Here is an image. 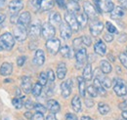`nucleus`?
Segmentation results:
<instances>
[{"label":"nucleus","instance_id":"f257e3e1","mask_svg":"<svg viewBox=\"0 0 127 120\" xmlns=\"http://www.w3.org/2000/svg\"><path fill=\"white\" fill-rule=\"evenodd\" d=\"M15 46V37L10 32H5L0 35V47L3 50L11 51Z\"/></svg>","mask_w":127,"mask_h":120},{"label":"nucleus","instance_id":"f03ea898","mask_svg":"<svg viewBox=\"0 0 127 120\" xmlns=\"http://www.w3.org/2000/svg\"><path fill=\"white\" fill-rule=\"evenodd\" d=\"M111 84L113 86V92L118 97H124L127 94V88L125 83L120 78H114L111 81Z\"/></svg>","mask_w":127,"mask_h":120},{"label":"nucleus","instance_id":"7ed1b4c3","mask_svg":"<svg viewBox=\"0 0 127 120\" xmlns=\"http://www.w3.org/2000/svg\"><path fill=\"white\" fill-rule=\"evenodd\" d=\"M29 35V30L27 27H24L22 25L17 24V26L14 28V37L19 42H24Z\"/></svg>","mask_w":127,"mask_h":120},{"label":"nucleus","instance_id":"20e7f679","mask_svg":"<svg viewBox=\"0 0 127 120\" xmlns=\"http://www.w3.org/2000/svg\"><path fill=\"white\" fill-rule=\"evenodd\" d=\"M64 21L68 25V27L71 29L72 32H78L80 27L79 25H78L77 19L75 17V14L70 13V12H66L64 14Z\"/></svg>","mask_w":127,"mask_h":120},{"label":"nucleus","instance_id":"39448f33","mask_svg":"<svg viewBox=\"0 0 127 120\" xmlns=\"http://www.w3.org/2000/svg\"><path fill=\"white\" fill-rule=\"evenodd\" d=\"M46 49L51 55H56L60 52L61 49V41L58 38H51L46 41Z\"/></svg>","mask_w":127,"mask_h":120},{"label":"nucleus","instance_id":"423d86ee","mask_svg":"<svg viewBox=\"0 0 127 120\" xmlns=\"http://www.w3.org/2000/svg\"><path fill=\"white\" fill-rule=\"evenodd\" d=\"M55 34H56V29L50 23H45L42 26V28H41V35L45 40H49L51 38H54Z\"/></svg>","mask_w":127,"mask_h":120},{"label":"nucleus","instance_id":"0eeeda50","mask_svg":"<svg viewBox=\"0 0 127 120\" xmlns=\"http://www.w3.org/2000/svg\"><path fill=\"white\" fill-rule=\"evenodd\" d=\"M83 10L85 15L88 17V19H90L91 21L96 20L98 17V12L96 10L95 6L92 5V3H90L89 1H85L83 4Z\"/></svg>","mask_w":127,"mask_h":120},{"label":"nucleus","instance_id":"6e6552de","mask_svg":"<svg viewBox=\"0 0 127 120\" xmlns=\"http://www.w3.org/2000/svg\"><path fill=\"white\" fill-rule=\"evenodd\" d=\"M103 30H104V24L101 21H99L98 19L91 21V24H90V32H91L92 36H94V37L99 36L102 33Z\"/></svg>","mask_w":127,"mask_h":120},{"label":"nucleus","instance_id":"1a4fd4ad","mask_svg":"<svg viewBox=\"0 0 127 120\" xmlns=\"http://www.w3.org/2000/svg\"><path fill=\"white\" fill-rule=\"evenodd\" d=\"M23 8H24L23 0H11V2L9 3V6H8L9 12L13 15H17Z\"/></svg>","mask_w":127,"mask_h":120},{"label":"nucleus","instance_id":"9d476101","mask_svg":"<svg viewBox=\"0 0 127 120\" xmlns=\"http://www.w3.org/2000/svg\"><path fill=\"white\" fill-rule=\"evenodd\" d=\"M41 28L42 26L37 22L32 24L30 26V30H29V35L32 37V39H36L40 34H41Z\"/></svg>","mask_w":127,"mask_h":120},{"label":"nucleus","instance_id":"9b49d317","mask_svg":"<svg viewBox=\"0 0 127 120\" xmlns=\"http://www.w3.org/2000/svg\"><path fill=\"white\" fill-rule=\"evenodd\" d=\"M71 87H72V84H71V80L68 79L66 81H64L63 83L61 84V92H62V96L64 99H67L70 94H71Z\"/></svg>","mask_w":127,"mask_h":120},{"label":"nucleus","instance_id":"f8f14e48","mask_svg":"<svg viewBox=\"0 0 127 120\" xmlns=\"http://www.w3.org/2000/svg\"><path fill=\"white\" fill-rule=\"evenodd\" d=\"M31 22H32V16H31V13L26 11L24 13H22L20 17L18 18V21H17V24L19 25H22L24 27H30L31 25Z\"/></svg>","mask_w":127,"mask_h":120},{"label":"nucleus","instance_id":"ddd939ff","mask_svg":"<svg viewBox=\"0 0 127 120\" xmlns=\"http://www.w3.org/2000/svg\"><path fill=\"white\" fill-rule=\"evenodd\" d=\"M75 59H76V63L78 65H83L86 60H87V51L85 48H80L79 50L76 51L75 53Z\"/></svg>","mask_w":127,"mask_h":120},{"label":"nucleus","instance_id":"4468645a","mask_svg":"<svg viewBox=\"0 0 127 120\" xmlns=\"http://www.w3.org/2000/svg\"><path fill=\"white\" fill-rule=\"evenodd\" d=\"M60 34H61V37L64 40H67L71 37L72 30L68 27V25L66 23H64V24L60 25Z\"/></svg>","mask_w":127,"mask_h":120},{"label":"nucleus","instance_id":"2eb2a0df","mask_svg":"<svg viewBox=\"0 0 127 120\" xmlns=\"http://www.w3.org/2000/svg\"><path fill=\"white\" fill-rule=\"evenodd\" d=\"M96 78H98L99 79V81L102 83V85L106 88V89H110L111 86H112V84H111V80L110 78H108L105 73H103L101 70L99 71H97L96 72Z\"/></svg>","mask_w":127,"mask_h":120},{"label":"nucleus","instance_id":"dca6fc26","mask_svg":"<svg viewBox=\"0 0 127 120\" xmlns=\"http://www.w3.org/2000/svg\"><path fill=\"white\" fill-rule=\"evenodd\" d=\"M32 61H33V63H34L35 65H38V66L43 65V63H44V61H45V54H44V51L41 50V49L36 50Z\"/></svg>","mask_w":127,"mask_h":120},{"label":"nucleus","instance_id":"f3484780","mask_svg":"<svg viewBox=\"0 0 127 120\" xmlns=\"http://www.w3.org/2000/svg\"><path fill=\"white\" fill-rule=\"evenodd\" d=\"M94 51L96 54L100 55V56H105L107 53V46L104 43L103 40H98L94 45Z\"/></svg>","mask_w":127,"mask_h":120},{"label":"nucleus","instance_id":"a211bd4d","mask_svg":"<svg viewBox=\"0 0 127 120\" xmlns=\"http://www.w3.org/2000/svg\"><path fill=\"white\" fill-rule=\"evenodd\" d=\"M21 87L23 91L26 93V94H29L30 92H32V80L29 76H24L22 78V84H21Z\"/></svg>","mask_w":127,"mask_h":120},{"label":"nucleus","instance_id":"6ab92c4d","mask_svg":"<svg viewBox=\"0 0 127 120\" xmlns=\"http://www.w3.org/2000/svg\"><path fill=\"white\" fill-rule=\"evenodd\" d=\"M46 108L51 112V113H58L61 110V105L60 104L55 101V100H49L47 102Z\"/></svg>","mask_w":127,"mask_h":120},{"label":"nucleus","instance_id":"aec40b11","mask_svg":"<svg viewBox=\"0 0 127 120\" xmlns=\"http://www.w3.org/2000/svg\"><path fill=\"white\" fill-rule=\"evenodd\" d=\"M65 9L67 10V12H70V13H73V14L76 15L77 13H79L80 6L76 1L69 0L68 2H66V8Z\"/></svg>","mask_w":127,"mask_h":120},{"label":"nucleus","instance_id":"412c9836","mask_svg":"<svg viewBox=\"0 0 127 120\" xmlns=\"http://www.w3.org/2000/svg\"><path fill=\"white\" fill-rule=\"evenodd\" d=\"M13 72V64L10 62H3L0 66V74L2 76H8Z\"/></svg>","mask_w":127,"mask_h":120},{"label":"nucleus","instance_id":"4be33fe9","mask_svg":"<svg viewBox=\"0 0 127 120\" xmlns=\"http://www.w3.org/2000/svg\"><path fill=\"white\" fill-rule=\"evenodd\" d=\"M93 76V71H92V65L91 63H86V65L83 68V72H82V77L84 78L85 81H90L92 79Z\"/></svg>","mask_w":127,"mask_h":120},{"label":"nucleus","instance_id":"5701e85b","mask_svg":"<svg viewBox=\"0 0 127 120\" xmlns=\"http://www.w3.org/2000/svg\"><path fill=\"white\" fill-rule=\"evenodd\" d=\"M49 22L52 26H60L62 24V18L58 12H52L49 16Z\"/></svg>","mask_w":127,"mask_h":120},{"label":"nucleus","instance_id":"b1692460","mask_svg":"<svg viewBox=\"0 0 127 120\" xmlns=\"http://www.w3.org/2000/svg\"><path fill=\"white\" fill-rule=\"evenodd\" d=\"M100 68H101V71L105 74H109L111 72V64L110 63V61L107 60H103L100 61Z\"/></svg>","mask_w":127,"mask_h":120},{"label":"nucleus","instance_id":"393cba45","mask_svg":"<svg viewBox=\"0 0 127 120\" xmlns=\"http://www.w3.org/2000/svg\"><path fill=\"white\" fill-rule=\"evenodd\" d=\"M125 15V12H124V9L120 6H116L113 8V10L111 12V17L112 19H119V18H122Z\"/></svg>","mask_w":127,"mask_h":120},{"label":"nucleus","instance_id":"a878e982","mask_svg":"<svg viewBox=\"0 0 127 120\" xmlns=\"http://www.w3.org/2000/svg\"><path fill=\"white\" fill-rule=\"evenodd\" d=\"M57 76L59 79L63 80L64 78L65 77V74H66V66H65V63L64 62H60L57 66Z\"/></svg>","mask_w":127,"mask_h":120},{"label":"nucleus","instance_id":"bb28decb","mask_svg":"<svg viewBox=\"0 0 127 120\" xmlns=\"http://www.w3.org/2000/svg\"><path fill=\"white\" fill-rule=\"evenodd\" d=\"M54 4H55L54 0H42V2L40 4V10L43 12L50 11L54 8Z\"/></svg>","mask_w":127,"mask_h":120},{"label":"nucleus","instance_id":"cd10ccee","mask_svg":"<svg viewBox=\"0 0 127 120\" xmlns=\"http://www.w3.org/2000/svg\"><path fill=\"white\" fill-rule=\"evenodd\" d=\"M71 106L73 108V110L75 112H80L81 111V107H82V105H81V100H80L79 96H74L71 100Z\"/></svg>","mask_w":127,"mask_h":120},{"label":"nucleus","instance_id":"c85d7f7f","mask_svg":"<svg viewBox=\"0 0 127 120\" xmlns=\"http://www.w3.org/2000/svg\"><path fill=\"white\" fill-rule=\"evenodd\" d=\"M76 19H77V22H78V25L81 29L85 28L86 25H87V22H88V17L85 15V13H77V15H75Z\"/></svg>","mask_w":127,"mask_h":120},{"label":"nucleus","instance_id":"c756f323","mask_svg":"<svg viewBox=\"0 0 127 120\" xmlns=\"http://www.w3.org/2000/svg\"><path fill=\"white\" fill-rule=\"evenodd\" d=\"M94 86H95V88L97 89V92H98V94L99 95H101V96H106V94H107V91H106V88L102 85V83L99 81V79L98 78H94V84H93Z\"/></svg>","mask_w":127,"mask_h":120},{"label":"nucleus","instance_id":"7c9ffc66","mask_svg":"<svg viewBox=\"0 0 127 120\" xmlns=\"http://www.w3.org/2000/svg\"><path fill=\"white\" fill-rule=\"evenodd\" d=\"M60 53L61 55L63 56L64 58H66V59H69L72 57V50L69 46L67 45H64L63 47H61L60 49Z\"/></svg>","mask_w":127,"mask_h":120},{"label":"nucleus","instance_id":"2f4dec72","mask_svg":"<svg viewBox=\"0 0 127 120\" xmlns=\"http://www.w3.org/2000/svg\"><path fill=\"white\" fill-rule=\"evenodd\" d=\"M78 81V89H79V94L81 97H85L86 95V83L83 77H77Z\"/></svg>","mask_w":127,"mask_h":120},{"label":"nucleus","instance_id":"473e14b6","mask_svg":"<svg viewBox=\"0 0 127 120\" xmlns=\"http://www.w3.org/2000/svg\"><path fill=\"white\" fill-rule=\"evenodd\" d=\"M98 110H99V112H100L101 114L106 115V114H108V113L110 112L111 107H110V105L105 104V103H100L99 105H98Z\"/></svg>","mask_w":127,"mask_h":120},{"label":"nucleus","instance_id":"72a5a7b5","mask_svg":"<svg viewBox=\"0 0 127 120\" xmlns=\"http://www.w3.org/2000/svg\"><path fill=\"white\" fill-rule=\"evenodd\" d=\"M42 88H43V86H42L41 84L35 83V84L32 86V95H33L34 97H39V96L41 95V93H42Z\"/></svg>","mask_w":127,"mask_h":120},{"label":"nucleus","instance_id":"f704fd0d","mask_svg":"<svg viewBox=\"0 0 127 120\" xmlns=\"http://www.w3.org/2000/svg\"><path fill=\"white\" fill-rule=\"evenodd\" d=\"M12 104H13L14 107H15L16 109H21V108L23 107V105H24V102H23V99H22V98L16 97V98L13 99Z\"/></svg>","mask_w":127,"mask_h":120},{"label":"nucleus","instance_id":"c9c22d12","mask_svg":"<svg viewBox=\"0 0 127 120\" xmlns=\"http://www.w3.org/2000/svg\"><path fill=\"white\" fill-rule=\"evenodd\" d=\"M48 82V76H47V73H45V72H41L39 76H38V83L39 84H41L42 86H45L46 84H47Z\"/></svg>","mask_w":127,"mask_h":120},{"label":"nucleus","instance_id":"e433bc0d","mask_svg":"<svg viewBox=\"0 0 127 120\" xmlns=\"http://www.w3.org/2000/svg\"><path fill=\"white\" fill-rule=\"evenodd\" d=\"M87 92H88V94H89V96L91 97V98H96V97H98V92H97V89L95 88V86L94 85H90V86H88L87 87Z\"/></svg>","mask_w":127,"mask_h":120},{"label":"nucleus","instance_id":"4c0bfd02","mask_svg":"<svg viewBox=\"0 0 127 120\" xmlns=\"http://www.w3.org/2000/svg\"><path fill=\"white\" fill-rule=\"evenodd\" d=\"M41 2H42V0H30V4L34 11H37L38 9H40Z\"/></svg>","mask_w":127,"mask_h":120},{"label":"nucleus","instance_id":"58836bf2","mask_svg":"<svg viewBox=\"0 0 127 120\" xmlns=\"http://www.w3.org/2000/svg\"><path fill=\"white\" fill-rule=\"evenodd\" d=\"M106 28H107V30H108V31L110 32V33H111V34H114V33H118V31H117V29L111 24V23H110V22H107L106 23Z\"/></svg>","mask_w":127,"mask_h":120},{"label":"nucleus","instance_id":"ea45409f","mask_svg":"<svg viewBox=\"0 0 127 120\" xmlns=\"http://www.w3.org/2000/svg\"><path fill=\"white\" fill-rule=\"evenodd\" d=\"M33 108L36 110V112H41V113H44L47 109H46V107L44 106L43 105H41V104H39V103H37V104H34V106H33Z\"/></svg>","mask_w":127,"mask_h":120},{"label":"nucleus","instance_id":"a19ab883","mask_svg":"<svg viewBox=\"0 0 127 120\" xmlns=\"http://www.w3.org/2000/svg\"><path fill=\"white\" fill-rule=\"evenodd\" d=\"M118 59L120 60V62L122 63V65L127 69V55L124 53H120L118 56Z\"/></svg>","mask_w":127,"mask_h":120},{"label":"nucleus","instance_id":"79ce46f5","mask_svg":"<svg viewBox=\"0 0 127 120\" xmlns=\"http://www.w3.org/2000/svg\"><path fill=\"white\" fill-rule=\"evenodd\" d=\"M72 44H73V48H74L76 51H77V50H79L80 48H82V47H81V45H82L83 43H82V39H81V37L75 38V39L73 40Z\"/></svg>","mask_w":127,"mask_h":120},{"label":"nucleus","instance_id":"37998d69","mask_svg":"<svg viewBox=\"0 0 127 120\" xmlns=\"http://www.w3.org/2000/svg\"><path fill=\"white\" fill-rule=\"evenodd\" d=\"M81 39H82V43L85 46H87V47H89V46L92 44V39H91L89 36H87V35L82 36Z\"/></svg>","mask_w":127,"mask_h":120},{"label":"nucleus","instance_id":"c03bdc74","mask_svg":"<svg viewBox=\"0 0 127 120\" xmlns=\"http://www.w3.org/2000/svg\"><path fill=\"white\" fill-rule=\"evenodd\" d=\"M26 60H27V57H26V56H20V57L17 59V64H18L19 66H23V65L25 64Z\"/></svg>","mask_w":127,"mask_h":120},{"label":"nucleus","instance_id":"a18cd8bd","mask_svg":"<svg viewBox=\"0 0 127 120\" xmlns=\"http://www.w3.org/2000/svg\"><path fill=\"white\" fill-rule=\"evenodd\" d=\"M31 120H45L44 119V115L41 112H36L35 114H33Z\"/></svg>","mask_w":127,"mask_h":120},{"label":"nucleus","instance_id":"49530a36","mask_svg":"<svg viewBox=\"0 0 127 120\" xmlns=\"http://www.w3.org/2000/svg\"><path fill=\"white\" fill-rule=\"evenodd\" d=\"M57 5L61 8V9H65L66 8V1L65 0H54Z\"/></svg>","mask_w":127,"mask_h":120},{"label":"nucleus","instance_id":"de8ad7c7","mask_svg":"<svg viewBox=\"0 0 127 120\" xmlns=\"http://www.w3.org/2000/svg\"><path fill=\"white\" fill-rule=\"evenodd\" d=\"M47 76H48V80L50 81V82H54L55 81V73H54V71L52 70V69H49L47 72Z\"/></svg>","mask_w":127,"mask_h":120},{"label":"nucleus","instance_id":"09e8293b","mask_svg":"<svg viewBox=\"0 0 127 120\" xmlns=\"http://www.w3.org/2000/svg\"><path fill=\"white\" fill-rule=\"evenodd\" d=\"M118 41L120 42V43H124V42H126L127 41V34L126 33H120L119 35H118Z\"/></svg>","mask_w":127,"mask_h":120},{"label":"nucleus","instance_id":"8fccbe9b","mask_svg":"<svg viewBox=\"0 0 127 120\" xmlns=\"http://www.w3.org/2000/svg\"><path fill=\"white\" fill-rule=\"evenodd\" d=\"M104 39H105L106 42H111L113 40V35L110 32H108V33H106L104 35Z\"/></svg>","mask_w":127,"mask_h":120},{"label":"nucleus","instance_id":"3c124183","mask_svg":"<svg viewBox=\"0 0 127 120\" xmlns=\"http://www.w3.org/2000/svg\"><path fill=\"white\" fill-rule=\"evenodd\" d=\"M25 106H26V108H27V109L31 110V109H32V108H33L34 104H33V102H32V100H28V101L25 103Z\"/></svg>","mask_w":127,"mask_h":120},{"label":"nucleus","instance_id":"603ef678","mask_svg":"<svg viewBox=\"0 0 127 120\" xmlns=\"http://www.w3.org/2000/svg\"><path fill=\"white\" fill-rule=\"evenodd\" d=\"M64 120H78L76 115H74L73 113H67L65 115V119Z\"/></svg>","mask_w":127,"mask_h":120},{"label":"nucleus","instance_id":"864d4df0","mask_svg":"<svg viewBox=\"0 0 127 120\" xmlns=\"http://www.w3.org/2000/svg\"><path fill=\"white\" fill-rule=\"evenodd\" d=\"M85 105L87 107H92L94 105V102L91 99H85Z\"/></svg>","mask_w":127,"mask_h":120},{"label":"nucleus","instance_id":"5fc2aeb1","mask_svg":"<svg viewBox=\"0 0 127 120\" xmlns=\"http://www.w3.org/2000/svg\"><path fill=\"white\" fill-rule=\"evenodd\" d=\"M45 120H58V119H57V117L55 116V113H50V114L47 115V117H46Z\"/></svg>","mask_w":127,"mask_h":120},{"label":"nucleus","instance_id":"6e6d98bb","mask_svg":"<svg viewBox=\"0 0 127 120\" xmlns=\"http://www.w3.org/2000/svg\"><path fill=\"white\" fill-rule=\"evenodd\" d=\"M123 9H127V0H118Z\"/></svg>","mask_w":127,"mask_h":120},{"label":"nucleus","instance_id":"4d7b16f0","mask_svg":"<svg viewBox=\"0 0 127 120\" xmlns=\"http://www.w3.org/2000/svg\"><path fill=\"white\" fill-rule=\"evenodd\" d=\"M118 107L120 108V109H126L127 108V102H123V103H120L119 105H118Z\"/></svg>","mask_w":127,"mask_h":120},{"label":"nucleus","instance_id":"13d9d810","mask_svg":"<svg viewBox=\"0 0 127 120\" xmlns=\"http://www.w3.org/2000/svg\"><path fill=\"white\" fill-rule=\"evenodd\" d=\"M5 20H6V16L4 15V14H1L0 13V26L5 22Z\"/></svg>","mask_w":127,"mask_h":120},{"label":"nucleus","instance_id":"bf43d9fd","mask_svg":"<svg viewBox=\"0 0 127 120\" xmlns=\"http://www.w3.org/2000/svg\"><path fill=\"white\" fill-rule=\"evenodd\" d=\"M25 116H26V118H28V119H32V112H31V111L26 112V113H25Z\"/></svg>","mask_w":127,"mask_h":120},{"label":"nucleus","instance_id":"052dcab7","mask_svg":"<svg viewBox=\"0 0 127 120\" xmlns=\"http://www.w3.org/2000/svg\"><path fill=\"white\" fill-rule=\"evenodd\" d=\"M121 116H122V118H123V119L127 120V110H123V111H122Z\"/></svg>","mask_w":127,"mask_h":120},{"label":"nucleus","instance_id":"680f3d73","mask_svg":"<svg viewBox=\"0 0 127 120\" xmlns=\"http://www.w3.org/2000/svg\"><path fill=\"white\" fill-rule=\"evenodd\" d=\"M6 4V0H0V9H2Z\"/></svg>","mask_w":127,"mask_h":120},{"label":"nucleus","instance_id":"e2e57ef3","mask_svg":"<svg viewBox=\"0 0 127 120\" xmlns=\"http://www.w3.org/2000/svg\"><path fill=\"white\" fill-rule=\"evenodd\" d=\"M81 120H94L93 118H91L90 116H86V115H84V116H82L81 117Z\"/></svg>","mask_w":127,"mask_h":120},{"label":"nucleus","instance_id":"0e129e2a","mask_svg":"<svg viewBox=\"0 0 127 120\" xmlns=\"http://www.w3.org/2000/svg\"><path fill=\"white\" fill-rule=\"evenodd\" d=\"M2 50H3V49H2V48H1V47H0V51H2Z\"/></svg>","mask_w":127,"mask_h":120},{"label":"nucleus","instance_id":"69168bd1","mask_svg":"<svg viewBox=\"0 0 127 120\" xmlns=\"http://www.w3.org/2000/svg\"><path fill=\"white\" fill-rule=\"evenodd\" d=\"M73 1H76V2H78V1H79V0H73Z\"/></svg>","mask_w":127,"mask_h":120},{"label":"nucleus","instance_id":"338daca9","mask_svg":"<svg viewBox=\"0 0 127 120\" xmlns=\"http://www.w3.org/2000/svg\"><path fill=\"white\" fill-rule=\"evenodd\" d=\"M126 51H127V47H126Z\"/></svg>","mask_w":127,"mask_h":120}]
</instances>
